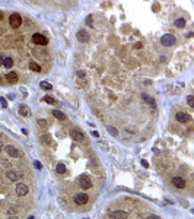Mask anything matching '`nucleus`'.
Returning <instances> with one entry per match:
<instances>
[{
	"mask_svg": "<svg viewBox=\"0 0 194 219\" xmlns=\"http://www.w3.org/2000/svg\"><path fill=\"white\" fill-rule=\"evenodd\" d=\"M9 23H10V26L13 29H16L21 26V23H22V18L19 13H12L10 16H9Z\"/></svg>",
	"mask_w": 194,
	"mask_h": 219,
	"instance_id": "1",
	"label": "nucleus"
},
{
	"mask_svg": "<svg viewBox=\"0 0 194 219\" xmlns=\"http://www.w3.org/2000/svg\"><path fill=\"white\" fill-rule=\"evenodd\" d=\"M3 149H5L6 153H7L9 156H12V158H19V156H21V151H19L18 148H15V146L7 145V146H5Z\"/></svg>",
	"mask_w": 194,
	"mask_h": 219,
	"instance_id": "2",
	"label": "nucleus"
},
{
	"mask_svg": "<svg viewBox=\"0 0 194 219\" xmlns=\"http://www.w3.org/2000/svg\"><path fill=\"white\" fill-rule=\"evenodd\" d=\"M161 44L164 45V47H171V45L175 44V37L171 34H165L161 38Z\"/></svg>",
	"mask_w": 194,
	"mask_h": 219,
	"instance_id": "3",
	"label": "nucleus"
},
{
	"mask_svg": "<svg viewBox=\"0 0 194 219\" xmlns=\"http://www.w3.org/2000/svg\"><path fill=\"white\" fill-rule=\"evenodd\" d=\"M78 184L80 185V189H83V190H88L89 187L92 185V183H91V180H89L88 175H80L78 180Z\"/></svg>",
	"mask_w": 194,
	"mask_h": 219,
	"instance_id": "4",
	"label": "nucleus"
},
{
	"mask_svg": "<svg viewBox=\"0 0 194 219\" xmlns=\"http://www.w3.org/2000/svg\"><path fill=\"white\" fill-rule=\"evenodd\" d=\"M32 41H34V44H37V45H47L48 44V39L45 38L42 34H34Z\"/></svg>",
	"mask_w": 194,
	"mask_h": 219,
	"instance_id": "5",
	"label": "nucleus"
},
{
	"mask_svg": "<svg viewBox=\"0 0 194 219\" xmlns=\"http://www.w3.org/2000/svg\"><path fill=\"white\" fill-rule=\"evenodd\" d=\"M70 137H73L75 140H78V142H83V140H85V135H83V133L79 129H72V130H70Z\"/></svg>",
	"mask_w": 194,
	"mask_h": 219,
	"instance_id": "6",
	"label": "nucleus"
},
{
	"mask_svg": "<svg viewBox=\"0 0 194 219\" xmlns=\"http://www.w3.org/2000/svg\"><path fill=\"white\" fill-rule=\"evenodd\" d=\"M177 120L180 123H190L191 121V116H190L188 112L180 111V112H177Z\"/></svg>",
	"mask_w": 194,
	"mask_h": 219,
	"instance_id": "7",
	"label": "nucleus"
},
{
	"mask_svg": "<svg viewBox=\"0 0 194 219\" xmlns=\"http://www.w3.org/2000/svg\"><path fill=\"white\" fill-rule=\"evenodd\" d=\"M75 202H76V205H79V206H83V205L88 203V196H86L85 193H79V194L75 196Z\"/></svg>",
	"mask_w": 194,
	"mask_h": 219,
	"instance_id": "8",
	"label": "nucleus"
},
{
	"mask_svg": "<svg viewBox=\"0 0 194 219\" xmlns=\"http://www.w3.org/2000/svg\"><path fill=\"white\" fill-rule=\"evenodd\" d=\"M22 172H19V171H7L6 172V177H7V180L10 181H18L21 177H22Z\"/></svg>",
	"mask_w": 194,
	"mask_h": 219,
	"instance_id": "9",
	"label": "nucleus"
},
{
	"mask_svg": "<svg viewBox=\"0 0 194 219\" xmlns=\"http://www.w3.org/2000/svg\"><path fill=\"white\" fill-rule=\"evenodd\" d=\"M29 193V187L26 184H18L16 185V194L18 196H26Z\"/></svg>",
	"mask_w": 194,
	"mask_h": 219,
	"instance_id": "10",
	"label": "nucleus"
},
{
	"mask_svg": "<svg viewBox=\"0 0 194 219\" xmlns=\"http://www.w3.org/2000/svg\"><path fill=\"white\" fill-rule=\"evenodd\" d=\"M171 183L174 184V187H177V189H184V187H185V180L181 178V177H174L171 180Z\"/></svg>",
	"mask_w": 194,
	"mask_h": 219,
	"instance_id": "11",
	"label": "nucleus"
},
{
	"mask_svg": "<svg viewBox=\"0 0 194 219\" xmlns=\"http://www.w3.org/2000/svg\"><path fill=\"white\" fill-rule=\"evenodd\" d=\"M111 218L112 219H127L128 218V213L126 210H115L111 213Z\"/></svg>",
	"mask_w": 194,
	"mask_h": 219,
	"instance_id": "12",
	"label": "nucleus"
},
{
	"mask_svg": "<svg viewBox=\"0 0 194 219\" xmlns=\"http://www.w3.org/2000/svg\"><path fill=\"white\" fill-rule=\"evenodd\" d=\"M78 41H80V43H88L89 41V32L80 29V31L78 32Z\"/></svg>",
	"mask_w": 194,
	"mask_h": 219,
	"instance_id": "13",
	"label": "nucleus"
},
{
	"mask_svg": "<svg viewBox=\"0 0 194 219\" xmlns=\"http://www.w3.org/2000/svg\"><path fill=\"white\" fill-rule=\"evenodd\" d=\"M6 80L7 83H16L18 82V73L16 72H10L6 75Z\"/></svg>",
	"mask_w": 194,
	"mask_h": 219,
	"instance_id": "14",
	"label": "nucleus"
},
{
	"mask_svg": "<svg viewBox=\"0 0 194 219\" xmlns=\"http://www.w3.org/2000/svg\"><path fill=\"white\" fill-rule=\"evenodd\" d=\"M41 143H44V145H48V146H54V142H53V139H51L50 135L41 136Z\"/></svg>",
	"mask_w": 194,
	"mask_h": 219,
	"instance_id": "15",
	"label": "nucleus"
},
{
	"mask_svg": "<svg viewBox=\"0 0 194 219\" xmlns=\"http://www.w3.org/2000/svg\"><path fill=\"white\" fill-rule=\"evenodd\" d=\"M3 67H6V69H10L12 66H13V59H12L10 56H7V57H5L3 59V64H2Z\"/></svg>",
	"mask_w": 194,
	"mask_h": 219,
	"instance_id": "16",
	"label": "nucleus"
},
{
	"mask_svg": "<svg viewBox=\"0 0 194 219\" xmlns=\"http://www.w3.org/2000/svg\"><path fill=\"white\" fill-rule=\"evenodd\" d=\"M19 114H21L22 117H28V116H29V108H28L25 104L19 105Z\"/></svg>",
	"mask_w": 194,
	"mask_h": 219,
	"instance_id": "17",
	"label": "nucleus"
},
{
	"mask_svg": "<svg viewBox=\"0 0 194 219\" xmlns=\"http://www.w3.org/2000/svg\"><path fill=\"white\" fill-rule=\"evenodd\" d=\"M142 98H143V99L148 102V104H150L152 107H155V99H153L150 95H148V94H142Z\"/></svg>",
	"mask_w": 194,
	"mask_h": 219,
	"instance_id": "18",
	"label": "nucleus"
},
{
	"mask_svg": "<svg viewBox=\"0 0 194 219\" xmlns=\"http://www.w3.org/2000/svg\"><path fill=\"white\" fill-rule=\"evenodd\" d=\"M51 114H53L55 118H59V120H66V114H63V112L59 111V110H54Z\"/></svg>",
	"mask_w": 194,
	"mask_h": 219,
	"instance_id": "19",
	"label": "nucleus"
},
{
	"mask_svg": "<svg viewBox=\"0 0 194 219\" xmlns=\"http://www.w3.org/2000/svg\"><path fill=\"white\" fill-rule=\"evenodd\" d=\"M55 171L59 172V174H66V165L64 164H57V167H55Z\"/></svg>",
	"mask_w": 194,
	"mask_h": 219,
	"instance_id": "20",
	"label": "nucleus"
},
{
	"mask_svg": "<svg viewBox=\"0 0 194 219\" xmlns=\"http://www.w3.org/2000/svg\"><path fill=\"white\" fill-rule=\"evenodd\" d=\"M29 67H31V70H34V72H41V66H39L38 63H35V62L29 63Z\"/></svg>",
	"mask_w": 194,
	"mask_h": 219,
	"instance_id": "21",
	"label": "nucleus"
},
{
	"mask_svg": "<svg viewBox=\"0 0 194 219\" xmlns=\"http://www.w3.org/2000/svg\"><path fill=\"white\" fill-rule=\"evenodd\" d=\"M44 102H47V104H51V105H55L57 104V101H55L53 96H50V95H47V96H44Z\"/></svg>",
	"mask_w": 194,
	"mask_h": 219,
	"instance_id": "22",
	"label": "nucleus"
},
{
	"mask_svg": "<svg viewBox=\"0 0 194 219\" xmlns=\"http://www.w3.org/2000/svg\"><path fill=\"white\" fill-rule=\"evenodd\" d=\"M175 26H177V28H184V26H185V21H184L183 18L177 19V21H175Z\"/></svg>",
	"mask_w": 194,
	"mask_h": 219,
	"instance_id": "23",
	"label": "nucleus"
},
{
	"mask_svg": "<svg viewBox=\"0 0 194 219\" xmlns=\"http://www.w3.org/2000/svg\"><path fill=\"white\" fill-rule=\"evenodd\" d=\"M39 86H41V89H45V91H51V89H53V86H51L50 83H47V82H41V83H39Z\"/></svg>",
	"mask_w": 194,
	"mask_h": 219,
	"instance_id": "24",
	"label": "nucleus"
},
{
	"mask_svg": "<svg viewBox=\"0 0 194 219\" xmlns=\"http://www.w3.org/2000/svg\"><path fill=\"white\" fill-rule=\"evenodd\" d=\"M187 102H188L190 107H194V96H193V95H190L188 98H187Z\"/></svg>",
	"mask_w": 194,
	"mask_h": 219,
	"instance_id": "25",
	"label": "nucleus"
},
{
	"mask_svg": "<svg viewBox=\"0 0 194 219\" xmlns=\"http://www.w3.org/2000/svg\"><path fill=\"white\" fill-rule=\"evenodd\" d=\"M38 126H41V127H45V126H47V120L39 118V120H38Z\"/></svg>",
	"mask_w": 194,
	"mask_h": 219,
	"instance_id": "26",
	"label": "nucleus"
},
{
	"mask_svg": "<svg viewBox=\"0 0 194 219\" xmlns=\"http://www.w3.org/2000/svg\"><path fill=\"white\" fill-rule=\"evenodd\" d=\"M108 132H110L111 135H114V136H117V135H118V132H117V129H114V127H108Z\"/></svg>",
	"mask_w": 194,
	"mask_h": 219,
	"instance_id": "27",
	"label": "nucleus"
},
{
	"mask_svg": "<svg viewBox=\"0 0 194 219\" xmlns=\"http://www.w3.org/2000/svg\"><path fill=\"white\" fill-rule=\"evenodd\" d=\"M78 76H79L80 79H85V76H86V75H85V72H82V70H79V72H78Z\"/></svg>",
	"mask_w": 194,
	"mask_h": 219,
	"instance_id": "28",
	"label": "nucleus"
},
{
	"mask_svg": "<svg viewBox=\"0 0 194 219\" xmlns=\"http://www.w3.org/2000/svg\"><path fill=\"white\" fill-rule=\"evenodd\" d=\"M2 167H5V168H9V167H10V162H7V161H3V162H2Z\"/></svg>",
	"mask_w": 194,
	"mask_h": 219,
	"instance_id": "29",
	"label": "nucleus"
},
{
	"mask_svg": "<svg viewBox=\"0 0 194 219\" xmlns=\"http://www.w3.org/2000/svg\"><path fill=\"white\" fill-rule=\"evenodd\" d=\"M34 165H35V168H37V169H41V164H39L38 161H35V162H34Z\"/></svg>",
	"mask_w": 194,
	"mask_h": 219,
	"instance_id": "30",
	"label": "nucleus"
},
{
	"mask_svg": "<svg viewBox=\"0 0 194 219\" xmlns=\"http://www.w3.org/2000/svg\"><path fill=\"white\" fill-rule=\"evenodd\" d=\"M146 219H161L159 216H156V215H150V216H148Z\"/></svg>",
	"mask_w": 194,
	"mask_h": 219,
	"instance_id": "31",
	"label": "nucleus"
},
{
	"mask_svg": "<svg viewBox=\"0 0 194 219\" xmlns=\"http://www.w3.org/2000/svg\"><path fill=\"white\" fill-rule=\"evenodd\" d=\"M86 23H88V25H92V18L91 16L86 18Z\"/></svg>",
	"mask_w": 194,
	"mask_h": 219,
	"instance_id": "32",
	"label": "nucleus"
},
{
	"mask_svg": "<svg viewBox=\"0 0 194 219\" xmlns=\"http://www.w3.org/2000/svg\"><path fill=\"white\" fill-rule=\"evenodd\" d=\"M0 102H2V105H3V107H6V105H7V104H6V99H5V98H0Z\"/></svg>",
	"mask_w": 194,
	"mask_h": 219,
	"instance_id": "33",
	"label": "nucleus"
},
{
	"mask_svg": "<svg viewBox=\"0 0 194 219\" xmlns=\"http://www.w3.org/2000/svg\"><path fill=\"white\" fill-rule=\"evenodd\" d=\"M3 59H5V57L0 54V67H2V64H3Z\"/></svg>",
	"mask_w": 194,
	"mask_h": 219,
	"instance_id": "34",
	"label": "nucleus"
},
{
	"mask_svg": "<svg viewBox=\"0 0 194 219\" xmlns=\"http://www.w3.org/2000/svg\"><path fill=\"white\" fill-rule=\"evenodd\" d=\"M134 47H136V48H142V43H137V44L134 45Z\"/></svg>",
	"mask_w": 194,
	"mask_h": 219,
	"instance_id": "35",
	"label": "nucleus"
},
{
	"mask_svg": "<svg viewBox=\"0 0 194 219\" xmlns=\"http://www.w3.org/2000/svg\"><path fill=\"white\" fill-rule=\"evenodd\" d=\"M3 148H5V146H3V143H2V142H0V151H2V149H3Z\"/></svg>",
	"mask_w": 194,
	"mask_h": 219,
	"instance_id": "36",
	"label": "nucleus"
},
{
	"mask_svg": "<svg viewBox=\"0 0 194 219\" xmlns=\"http://www.w3.org/2000/svg\"><path fill=\"white\" fill-rule=\"evenodd\" d=\"M7 219H19V218H16V216H10V218H7Z\"/></svg>",
	"mask_w": 194,
	"mask_h": 219,
	"instance_id": "37",
	"label": "nucleus"
},
{
	"mask_svg": "<svg viewBox=\"0 0 194 219\" xmlns=\"http://www.w3.org/2000/svg\"><path fill=\"white\" fill-rule=\"evenodd\" d=\"M0 19H3V13H0Z\"/></svg>",
	"mask_w": 194,
	"mask_h": 219,
	"instance_id": "38",
	"label": "nucleus"
},
{
	"mask_svg": "<svg viewBox=\"0 0 194 219\" xmlns=\"http://www.w3.org/2000/svg\"><path fill=\"white\" fill-rule=\"evenodd\" d=\"M28 219H34V218H32V216H31V218H28Z\"/></svg>",
	"mask_w": 194,
	"mask_h": 219,
	"instance_id": "39",
	"label": "nucleus"
},
{
	"mask_svg": "<svg viewBox=\"0 0 194 219\" xmlns=\"http://www.w3.org/2000/svg\"><path fill=\"white\" fill-rule=\"evenodd\" d=\"M85 219H86V218H85Z\"/></svg>",
	"mask_w": 194,
	"mask_h": 219,
	"instance_id": "40",
	"label": "nucleus"
}]
</instances>
